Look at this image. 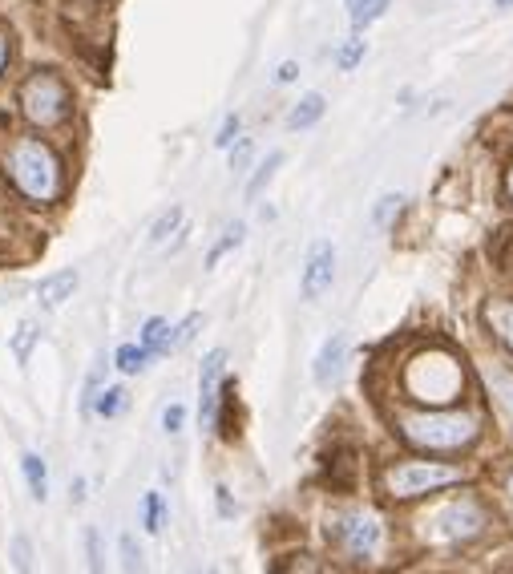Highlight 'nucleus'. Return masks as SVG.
Returning <instances> with one entry per match:
<instances>
[{"label":"nucleus","mask_w":513,"mask_h":574,"mask_svg":"<svg viewBox=\"0 0 513 574\" xmlns=\"http://www.w3.org/2000/svg\"><path fill=\"white\" fill-rule=\"evenodd\" d=\"M400 211V195H384L380 203H376V211H372V223L376 227H388V219Z\"/></svg>","instance_id":"nucleus-30"},{"label":"nucleus","mask_w":513,"mask_h":574,"mask_svg":"<svg viewBox=\"0 0 513 574\" xmlns=\"http://www.w3.org/2000/svg\"><path fill=\"white\" fill-rule=\"evenodd\" d=\"M5 174L17 186V195L29 203H53L65 186L57 154L33 134H21L5 146Z\"/></svg>","instance_id":"nucleus-1"},{"label":"nucleus","mask_w":513,"mask_h":574,"mask_svg":"<svg viewBox=\"0 0 513 574\" xmlns=\"http://www.w3.org/2000/svg\"><path fill=\"white\" fill-rule=\"evenodd\" d=\"M489 389H493V401L501 409V417L513 425V372L509 368H489Z\"/></svg>","instance_id":"nucleus-15"},{"label":"nucleus","mask_w":513,"mask_h":574,"mask_svg":"<svg viewBox=\"0 0 513 574\" xmlns=\"http://www.w3.org/2000/svg\"><path fill=\"white\" fill-rule=\"evenodd\" d=\"M122 409H126V389H122V385L101 389V393H97V401H93V413H97V417H106V421H110V417H118Z\"/></svg>","instance_id":"nucleus-20"},{"label":"nucleus","mask_w":513,"mask_h":574,"mask_svg":"<svg viewBox=\"0 0 513 574\" xmlns=\"http://www.w3.org/2000/svg\"><path fill=\"white\" fill-rule=\"evenodd\" d=\"M336 279V247L328 239H316L312 251H307V263H303V279H299V292L303 300H320Z\"/></svg>","instance_id":"nucleus-8"},{"label":"nucleus","mask_w":513,"mask_h":574,"mask_svg":"<svg viewBox=\"0 0 513 574\" xmlns=\"http://www.w3.org/2000/svg\"><path fill=\"white\" fill-rule=\"evenodd\" d=\"M509 199H513V170H509Z\"/></svg>","instance_id":"nucleus-40"},{"label":"nucleus","mask_w":513,"mask_h":574,"mask_svg":"<svg viewBox=\"0 0 513 574\" xmlns=\"http://www.w3.org/2000/svg\"><path fill=\"white\" fill-rule=\"evenodd\" d=\"M142 344H146L154 356L174 352V324H170V320H162V316H150V320L142 324Z\"/></svg>","instance_id":"nucleus-13"},{"label":"nucleus","mask_w":513,"mask_h":574,"mask_svg":"<svg viewBox=\"0 0 513 574\" xmlns=\"http://www.w3.org/2000/svg\"><path fill=\"white\" fill-rule=\"evenodd\" d=\"M202 574H219V570H202Z\"/></svg>","instance_id":"nucleus-41"},{"label":"nucleus","mask_w":513,"mask_h":574,"mask_svg":"<svg viewBox=\"0 0 513 574\" xmlns=\"http://www.w3.org/2000/svg\"><path fill=\"white\" fill-rule=\"evenodd\" d=\"M243 239H247V227H243V223H231V227H227V235H223V239L211 247V255H207V267H215V263H219L227 251H235Z\"/></svg>","instance_id":"nucleus-22"},{"label":"nucleus","mask_w":513,"mask_h":574,"mask_svg":"<svg viewBox=\"0 0 513 574\" xmlns=\"http://www.w3.org/2000/svg\"><path fill=\"white\" fill-rule=\"evenodd\" d=\"M21 473H25V482H29V494L37 502L49 498V469H45V457L41 453H21Z\"/></svg>","instance_id":"nucleus-14"},{"label":"nucleus","mask_w":513,"mask_h":574,"mask_svg":"<svg viewBox=\"0 0 513 574\" xmlns=\"http://www.w3.org/2000/svg\"><path fill=\"white\" fill-rule=\"evenodd\" d=\"M328 102H324V93H307V98L295 102V110L287 114V130H312L320 118H324Z\"/></svg>","instance_id":"nucleus-12"},{"label":"nucleus","mask_w":513,"mask_h":574,"mask_svg":"<svg viewBox=\"0 0 513 574\" xmlns=\"http://www.w3.org/2000/svg\"><path fill=\"white\" fill-rule=\"evenodd\" d=\"M178 227H182V207H170V211H166V215L154 223V231H150V243H154V247H158V243H166V239H170Z\"/></svg>","instance_id":"nucleus-26"},{"label":"nucleus","mask_w":513,"mask_h":574,"mask_svg":"<svg viewBox=\"0 0 513 574\" xmlns=\"http://www.w3.org/2000/svg\"><path fill=\"white\" fill-rule=\"evenodd\" d=\"M239 130H243V118H239V114H227V118H223V126H219V134H215V146H223V150H227V146L239 138Z\"/></svg>","instance_id":"nucleus-29"},{"label":"nucleus","mask_w":513,"mask_h":574,"mask_svg":"<svg viewBox=\"0 0 513 574\" xmlns=\"http://www.w3.org/2000/svg\"><path fill=\"white\" fill-rule=\"evenodd\" d=\"M142 522H146L150 534H158L166 526V502H162V494H146L142 498Z\"/></svg>","instance_id":"nucleus-23"},{"label":"nucleus","mask_w":513,"mask_h":574,"mask_svg":"<svg viewBox=\"0 0 513 574\" xmlns=\"http://www.w3.org/2000/svg\"><path fill=\"white\" fill-rule=\"evenodd\" d=\"M198 324H202V316H198V312H190V316H186V320L174 328V348L190 344V336H194V328H198Z\"/></svg>","instance_id":"nucleus-32"},{"label":"nucleus","mask_w":513,"mask_h":574,"mask_svg":"<svg viewBox=\"0 0 513 574\" xmlns=\"http://www.w3.org/2000/svg\"><path fill=\"white\" fill-rule=\"evenodd\" d=\"M388 5H392V0H364V5H356L348 17H352V29L360 33V29H368L376 17H384L388 13Z\"/></svg>","instance_id":"nucleus-21"},{"label":"nucleus","mask_w":513,"mask_h":574,"mask_svg":"<svg viewBox=\"0 0 513 574\" xmlns=\"http://www.w3.org/2000/svg\"><path fill=\"white\" fill-rule=\"evenodd\" d=\"M485 530V510L469 498H457V502H445L433 518H429V538L441 542V546H457V542H469Z\"/></svg>","instance_id":"nucleus-6"},{"label":"nucleus","mask_w":513,"mask_h":574,"mask_svg":"<svg viewBox=\"0 0 513 574\" xmlns=\"http://www.w3.org/2000/svg\"><path fill=\"white\" fill-rule=\"evenodd\" d=\"M5 65H9V37L0 33V73H5Z\"/></svg>","instance_id":"nucleus-37"},{"label":"nucleus","mask_w":513,"mask_h":574,"mask_svg":"<svg viewBox=\"0 0 513 574\" xmlns=\"http://www.w3.org/2000/svg\"><path fill=\"white\" fill-rule=\"evenodd\" d=\"M247 158H251V138H239L231 150V170H247Z\"/></svg>","instance_id":"nucleus-33"},{"label":"nucleus","mask_w":513,"mask_h":574,"mask_svg":"<svg viewBox=\"0 0 513 574\" xmlns=\"http://www.w3.org/2000/svg\"><path fill=\"white\" fill-rule=\"evenodd\" d=\"M453 482H461V469L457 465H441V461H396V465L384 469V490L396 502L433 494V490L453 486Z\"/></svg>","instance_id":"nucleus-4"},{"label":"nucleus","mask_w":513,"mask_h":574,"mask_svg":"<svg viewBox=\"0 0 513 574\" xmlns=\"http://www.w3.org/2000/svg\"><path fill=\"white\" fill-rule=\"evenodd\" d=\"M344 5H348V13H352V9H356V5H364V0H344Z\"/></svg>","instance_id":"nucleus-39"},{"label":"nucleus","mask_w":513,"mask_h":574,"mask_svg":"<svg viewBox=\"0 0 513 574\" xmlns=\"http://www.w3.org/2000/svg\"><path fill=\"white\" fill-rule=\"evenodd\" d=\"M344 356H348V336L344 332L328 336L324 348H320V356H316V364H312L316 385H332V380L340 376V368H344Z\"/></svg>","instance_id":"nucleus-10"},{"label":"nucleus","mask_w":513,"mask_h":574,"mask_svg":"<svg viewBox=\"0 0 513 574\" xmlns=\"http://www.w3.org/2000/svg\"><path fill=\"white\" fill-rule=\"evenodd\" d=\"M182 425H186V405H182V401H170V405L162 409V429H166L170 437H178Z\"/></svg>","instance_id":"nucleus-28"},{"label":"nucleus","mask_w":513,"mask_h":574,"mask_svg":"<svg viewBox=\"0 0 513 574\" xmlns=\"http://www.w3.org/2000/svg\"><path fill=\"white\" fill-rule=\"evenodd\" d=\"M150 348L146 344H122L118 352H114V364L126 372V376H134V372H146V364H150Z\"/></svg>","instance_id":"nucleus-17"},{"label":"nucleus","mask_w":513,"mask_h":574,"mask_svg":"<svg viewBox=\"0 0 513 574\" xmlns=\"http://www.w3.org/2000/svg\"><path fill=\"white\" fill-rule=\"evenodd\" d=\"M13 562H17V574H29L33 570V558H29V538L17 534L13 538Z\"/></svg>","instance_id":"nucleus-31"},{"label":"nucleus","mask_w":513,"mask_h":574,"mask_svg":"<svg viewBox=\"0 0 513 574\" xmlns=\"http://www.w3.org/2000/svg\"><path fill=\"white\" fill-rule=\"evenodd\" d=\"M404 389H408L413 401L445 409L465 389V368H461V360L453 352H441V348L421 352V356L408 360V368H404Z\"/></svg>","instance_id":"nucleus-2"},{"label":"nucleus","mask_w":513,"mask_h":574,"mask_svg":"<svg viewBox=\"0 0 513 574\" xmlns=\"http://www.w3.org/2000/svg\"><path fill=\"white\" fill-rule=\"evenodd\" d=\"M69 502H73V506H81V502H85V477H77V482H73V490H69Z\"/></svg>","instance_id":"nucleus-35"},{"label":"nucleus","mask_w":513,"mask_h":574,"mask_svg":"<svg viewBox=\"0 0 513 574\" xmlns=\"http://www.w3.org/2000/svg\"><path fill=\"white\" fill-rule=\"evenodd\" d=\"M223 364H227V352L215 348L198 368V397H202V429H215L219 421V401H223Z\"/></svg>","instance_id":"nucleus-9"},{"label":"nucleus","mask_w":513,"mask_h":574,"mask_svg":"<svg viewBox=\"0 0 513 574\" xmlns=\"http://www.w3.org/2000/svg\"><path fill=\"white\" fill-rule=\"evenodd\" d=\"M21 110L33 126L41 130H53L69 118V89L57 73H33L25 85H21Z\"/></svg>","instance_id":"nucleus-5"},{"label":"nucleus","mask_w":513,"mask_h":574,"mask_svg":"<svg viewBox=\"0 0 513 574\" xmlns=\"http://www.w3.org/2000/svg\"><path fill=\"white\" fill-rule=\"evenodd\" d=\"M364 53H368V45H364V37L356 33V37H348V41L340 45V53H336V65L348 73V69H356V65L364 61Z\"/></svg>","instance_id":"nucleus-24"},{"label":"nucleus","mask_w":513,"mask_h":574,"mask_svg":"<svg viewBox=\"0 0 513 574\" xmlns=\"http://www.w3.org/2000/svg\"><path fill=\"white\" fill-rule=\"evenodd\" d=\"M477 417L473 413H413L400 417V437L417 449H433V453H453L465 449L469 441H477Z\"/></svg>","instance_id":"nucleus-3"},{"label":"nucleus","mask_w":513,"mask_h":574,"mask_svg":"<svg viewBox=\"0 0 513 574\" xmlns=\"http://www.w3.org/2000/svg\"><path fill=\"white\" fill-rule=\"evenodd\" d=\"M295 77H299V65H295V61H283V65H279V73H275V81H279V85H287V81H295Z\"/></svg>","instance_id":"nucleus-34"},{"label":"nucleus","mask_w":513,"mask_h":574,"mask_svg":"<svg viewBox=\"0 0 513 574\" xmlns=\"http://www.w3.org/2000/svg\"><path fill=\"white\" fill-rule=\"evenodd\" d=\"M489 324H493V332L513 348V300H497V304H489Z\"/></svg>","instance_id":"nucleus-19"},{"label":"nucleus","mask_w":513,"mask_h":574,"mask_svg":"<svg viewBox=\"0 0 513 574\" xmlns=\"http://www.w3.org/2000/svg\"><path fill=\"white\" fill-rule=\"evenodd\" d=\"M219 510H223V518H231V514H235V506H231V494H227V486H219Z\"/></svg>","instance_id":"nucleus-36"},{"label":"nucleus","mask_w":513,"mask_h":574,"mask_svg":"<svg viewBox=\"0 0 513 574\" xmlns=\"http://www.w3.org/2000/svg\"><path fill=\"white\" fill-rule=\"evenodd\" d=\"M85 554H89V574H106V562H101V534L93 526H85Z\"/></svg>","instance_id":"nucleus-27"},{"label":"nucleus","mask_w":513,"mask_h":574,"mask_svg":"<svg viewBox=\"0 0 513 574\" xmlns=\"http://www.w3.org/2000/svg\"><path fill=\"white\" fill-rule=\"evenodd\" d=\"M73 292H77V271H53V275L41 279V287H37V304H41L45 312H57Z\"/></svg>","instance_id":"nucleus-11"},{"label":"nucleus","mask_w":513,"mask_h":574,"mask_svg":"<svg viewBox=\"0 0 513 574\" xmlns=\"http://www.w3.org/2000/svg\"><path fill=\"white\" fill-rule=\"evenodd\" d=\"M493 5H497V9H513V0H493Z\"/></svg>","instance_id":"nucleus-38"},{"label":"nucleus","mask_w":513,"mask_h":574,"mask_svg":"<svg viewBox=\"0 0 513 574\" xmlns=\"http://www.w3.org/2000/svg\"><path fill=\"white\" fill-rule=\"evenodd\" d=\"M118 550H122V570H126V574H146V562H142V550H138L134 534H122Z\"/></svg>","instance_id":"nucleus-25"},{"label":"nucleus","mask_w":513,"mask_h":574,"mask_svg":"<svg viewBox=\"0 0 513 574\" xmlns=\"http://www.w3.org/2000/svg\"><path fill=\"white\" fill-rule=\"evenodd\" d=\"M37 340H41V324H37V320H21V324L13 328L9 348H13L17 364H29V356H33V348H37Z\"/></svg>","instance_id":"nucleus-16"},{"label":"nucleus","mask_w":513,"mask_h":574,"mask_svg":"<svg viewBox=\"0 0 513 574\" xmlns=\"http://www.w3.org/2000/svg\"><path fill=\"white\" fill-rule=\"evenodd\" d=\"M332 534H336L340 550H344L348 558H360V562L372 558V554L384 546V526H380V518L368 514V510H348V514H340L336 526H332Z\"/></svg>","instance_id":"nucleus-7"},{"label":"nucleus","mask_w":513,"mask_h":574,"mask_svg":"<svg viewBox=\"0 0 513 574\" xmlns=\"http://www.w3.org/2000/svg\"><path fill=\"white\" fill-rule=\"evenodd\" d=\"M279 162H283V154H279V150H271V154H267V162H259V170L251 174V182H247V190H243V195H247V203H255V199L263 195V186L275 178Z\"/></svg>","instance_id":"nucleus-18"}]
</instances>
